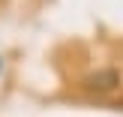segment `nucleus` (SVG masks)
<instances>
[{"instance_id":"obj_1","label":"nucleus","mask_w":123,"mask_h":117,"mask_svg":"<svg viewBox=\"0 0 123 117\" xmlns=\"http://www.w3.org/2000/svg\"><path fill=\"white\" fill-rule=\"evenodd\" d=\"M117 84H120V72L117 69H102V72H93V75L84 81V87H87L90 93H111Z\"/></svg>"}]
</instances>
